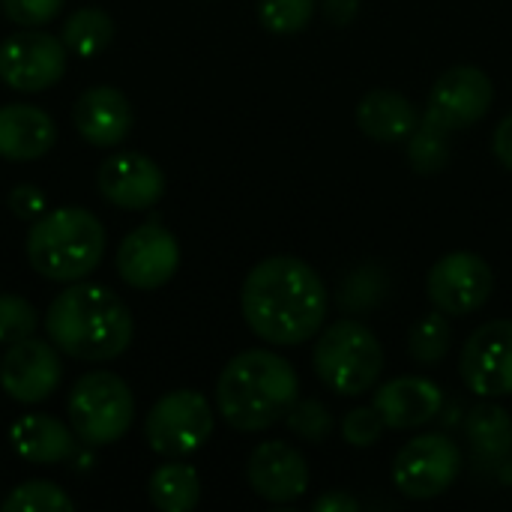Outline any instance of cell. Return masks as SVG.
<instances>
[{
	"instance_id": "obj_1",
	"label": "cell",
	"mask_w": 512,
	"mask_h": 512,
	"mask_svg": "<svg viewBox=\"0 0 512 512\" xmlns=\"http://www.w3.org/2000/svg\"><path fill=\"white\" fill-rule=\"evenodd\" d=\"M246 327L267 345L294 348L312 342L330 309L327 285L300 258L273 255L255 264L240 291Z\"/></svg>"
},
{
	"instance_id": "obj_2",
	"label": "cell",
	"mask_w": 512,
	"mask_h": 512,
	"mask_svg": "<svg viewBox=\"0 0 512 512\" xmlns=\"http://www.w3.org/2000/svg\"><path fill=\"white\" fill-rule=\"evenodd\" d=\"M45 333L57 351L75 360L108 363L132 345L135 321L108 285L78 279L51 300L45 312Z\"/></svg>"
},
{
	"instance_id": "obj_3",
	"label": "cell",
	"mask_w": 512,
	"mask_h": 512,
	"mask_svg": "<svg viewBox=\"0 0 512 512\" xmlns=\"http://www.w3.org/2000/svg\"><path fill=\"white\" fill-rule=\"evenodd\" d=\"M300 399L294 366L264 348H252L225 363L216 381V411L237 432H264L288 417Z\"/></svg>"
},
{
	"instance_id": "obj_4",
	"label": "cell",
	"mask_w": 512,
	"mask_h": 512,
	"mask_svg": "<svg viewBox=\"0 0 512 512\" xmlns=\"http://www.w3.org/2000/svg\"><path fill=\"white\" fill-rule=\"evenodd\" d=\"M24 252L30 267L48 282L87 279L105 255V228L84 207L45 210L30 222Z\"/></svg>"
},
{
	"instance_id": "obj_5",
	"label": "cell",
	"mask_w": 512,
	"mask_h": 512,
	"mask_svg": "<svg viewBox=\"0 0 512 512\" xmlns=\"http://www.w3.org/2000/svg\"><path fill=\"white\" fill-rule=\"evenodd\" d=\"M315 375L339 396L369 393L384 372V345L360 321H333L312 351Z\"/></svg>"
},
{
	"instance_id": "obj_6",
	"label": "cell",
	"mask_w": 512,
	"mask_h": 512,
	"mask_svg": "<svg viewBox=\"0 0 512 512\" xmlns=\"http://www.w3.org/2000/svg\"><path fill=\"white\" fill-rule=\"evenodd\" d=\"M66 414L81 444L108 447L129 432L135 420V396L120 375L87 372L72 384Z\"/></svg>"
},
{
	"instance_id": "obj_7",
	"label": "cell",
	"mask_w": 512,
	"mask_h": 512,
	"mask_svg": "<svg viewBox=\"0 0 512 512\" xmlns=\"http://www.w3.org/2000/svg\"><path fill=\"white\" fill-rule=\"evenodd\" d=\"M213 426V405L201 393L174 390L150 408L144 420V438L153 453L180 459L201 450L210 441Z\"/></svg>"
},
{
	"instance_id": "obj_8",
	"label": "cell",
	"mask_w": 512,
	"mask_h": 512,
	"mask_svg": "<svg viewBox=\"0 0 512 512\" xmlns=\"http://www.w3.org/2000/svg\"><path fill=\"white\" fill-rule=\"evenodd\" d=\"M462 474V450L447 435H420L393 459V486L411 501L441 498Z\"/></svg>"
},
{
	"instance_id": "obj_9",
	"label": "cell",
	"mask_w": 512,
	"mask_h": 512,
	"mask_svg": "<svg viewBox=\"0 0 512 512\" xmlns=\"http://www.w3.org/2000/svg\"><path fill=\"white\" fill-rule=\"evenodd\" d=\"M69 51L60 36L24 27L0 42V81L21 93L54 87L66 72Z\"/></svg>"
},
{
	"instance_id": "obj_10",
	"label": "cell",
	"mask_w": 512,
	"mask_h": 512,
	"mask_svg": "<svg viewBox=\"0 0 512 512\" xmlns=\"http://www.w3.org/2000/svg\"><path fill=\"white\" fill-rule=\"evenodd\" d=\"M495 291V273L477 252H450L432 264L426 276V294L447 318H465L480 312Z\"/></svg>"
},
{
	"instance_id": "obj_11",
	"label": "cell",
	"mask_w": 512,
	"mask_h": 512,
	"mask_svg": "<svg viewBox=\"0 0 512 512\" xmlns=\"http://www.w3.org/2000/svg\"><path fill=\"white\" fill-rule=\"evenodd\" d=\"M492 99H495V84L483 69L453 66L435 81L420 120L444 129L447 135H456L459 129L480 123L489 114Z\"/></svg>"
},
{
	"instance_id": "obj_12",
	"label": "cell",
	"mask_w": 512,
	"mask_h": 512,
	"mask_svg": "<svg viewBox=\"0 0 512 512\" xmlns=\"http://www.w3.org/2000/svg\"><path fill=\"white\" fill-rule=\"evenodd\" d=\"M465 387L480 399L512 396V321H489L477 327L459 360Z\"/></svg>"
},
{
	"instance_id": "obj_13",
	"label": "cell",
	"mask_w": 512,
	"mask_h": 512,
	"mask_svg": "<svg viewBox=\"0 0 512 512\" xmlns=\"http://www.w3.org/2000/svg\"><path fill=\"white\" fill-rule=\"evenodd\" d=\"M63 381V363L57 354V345L48 339H21L6 345L0 357V387L12 402L21 405H39L51 393H57Z\"/></svg>"
},
{
	"instance_id": "obj_14",
	"label": "cell",
	"mask_w": 512,
	"mask_h": 512,
	"mask_svg": "<svg viewBox=\"0 0 512 512\" xmlns=\"http://www.w3.org/2000/svg\"><path fill=\"white\" fill-rule=\"evenodd\" d=\"M180 267L177 237L159 222L132 228L117 249V273L129 288L156 291L174 279Z\"/></svg>"
},
{
	"instance_id": "obj_15",
	"label": "cell",
	"mask_w": 512,
	"mask_h": 512,
	"mask_svg": "<svg viewBox=\"0 0 512 512\" xmlns=\"http://www.w3.org/2000/svg\"><path fill=\"white\" fill-rule=\"evenodd\" d=\"M96 186L120 210H147L165 195V171L144 153H114L99 165Z\"/></svg>"
},
{
	"instance_id": "obj_16",
	"label": "cell",
	"mask_w": 512,
	"mask_h": 512,
	"mask_svg": "<svg viewBox=\"0 0 512 512\" xmlns=\"http://www.w3.org/2000/svg\"><path fill=\"white\" fill-rule=\"evenodd\" d=\"M252 492L270 504H291L309 489V465L303 453L285 441H264L246 462Z\"/></svg>"
},
{
	"instance_id": "obj_17",
	"label": "cell",
	"mask_w": 512,
	"mask_h": 512,
	"mask_svg": "<svg viewBox=\"0 0 512 512\" xmlns=\"http://www.w3.org/2000/svg\"><path fill=\"white\" fill-rule=\"evenodd\" d=\"M78 135L93 147H117L132 132L135 114L129 99L117 87H87L72 108Z\"/></svg>"
},
{
	"instance_id": "obj_18",
	"label": "cell",
	"mask_w": 512,
	"mask_h": 512,
	"mask_svg": "<svg viewBox=\"0 0 512 512\" xmlns=\"http://www.w3.org/2000/svg\"><path fill=\"white\" fill-rule=\"evenodd\" d=\"M372 405L384 417L387 429L408 432V429H420V426L432 423L441 414L444 390L435 381H429V378L405 375V378L387 381L375 393Z\"/></svg>"
},
{
	"instance_id": "obj_19",
	"label": "cell",
	"mask_w": 512,
	"mask_h": 512,
	"mask_svg": "<svg viewBox=\"0 0 512 512\" xmlns=\"http://www.w3.org/2000/svg\"><path fill=\"white\" fill-rule=\"evenodd\" d=\"M57 141V126L51 114L36 105H3L0 108V156L9 162L42 159Z\"/></svg>"
},
{
	"instance_id": "obj_20",
	"label": "cell",
	"mask_w": 512,
	"mask_h": 512,
	"mask_svg": "<svg viewBox=\"0 0 512 512\" xmlns=\"http://www.w3.org/2000/svg\"><path fill=\"white\" fill-rule=\"evenodd\" d=\"M9 444L15 456H21L30 465H60L75 453V432L57 417L27 414L12 423Z\"/></svg>"
},
{
	"instance_id": "obj_21",
	"label": "cell",
	"mask_w": 512,
	"mask_h": 512,
	"mask_svg": "<svg viewBox=\"0 0 512 512\" xmlns=\"http://www.w3.org/2000/svg\"><path fill=\"white\" fill-rule=\"evenodd\" d=\"M417 123H420V117H417V108L411 105V99L396 90H387V87L369 90L357 105L360 132L375 141H384V144L408 141V135L417 129Z\"/></svg>"
},
{
	"instance_id": "obj_22",
	"label": "cell",
	"mask_w": 512,
	"mask_h": 512,
	"mask_svg": "<svg viewBox=\"0 0 512 512\" xmlns=\"http://www.w3.org/2000/svg\"><path fill=\"white\" fill-rule=\"evenodd\" d=\"M465 435L471 441V450L480 462H504L512 453V420L507 408L495 405L492 399L471 408L465 420Z\"/></svg>"
},
{
	"instance_id": "obj_23",
	"label": "cell",
	"mask_w": 512,
	"mask_h": 512,
	"mask_svg": "<svg viewBox=\"0 0 512 512\" xmlns=\"http://www.w3.org/2000/svg\"><path fill=\"white\" fill-rule=\"evenodd\" d=\"M147 495L162 512H189L201 501V480L192 465L168 462L159 465L147 480Z\"/></svg>"
},
{
	"instance_id": "obj_24",
	"label": "cell",
	"mask_w": 512,
	"mask_h": 512,
	"mask_svg": "<svg viewBox=\"0 0 512 512\" xmlns=\"http://www.w3.org/2000/svg\"><path fill=\"white\" fill-rule=\"evenodd\" d=\"M117 27H114V18L99 9V6H84V9H75L66 24H63V45L69 54L75 57H96L102 54L111 39H114Z\"/></svg>"
},
{
	"instance_id": "obj_25",
	"label": "cell",
	"mask_w": 512,
	"mask_h": 512,
	"mask_svg": "<svg viewBox=\"0 0 512 512\" xmlns=\"http://www.w3.org/2000/svg\"><path fill=\"white\" fill-rule=\"evenodd\" d=\"M450 150H453V135H447L444 129L426 120H420L417 129L408 135V162L423 177L444 171L450 162Z\"/></svg>"
},
{
	"instance_id": "obj_26",
	"label": "cell",
	"mask_w": 512,
	"mask_h": 512,
	"mask_svg": "<svg viewBox=\"0 0 512 512\" xmlns=\"http://www.w3.org/2000/svg\"><path fill=\"white\" fill-rule=\"evenodd\" d=\"M450 345H453V327H450L447 315L438 309L432 315L420 318L408 333V354L423 366L441 363L447 357Z\"/></svg>"
},
{
	"instance_id": "obj_27",
	"label": "cell",
	"mask_w": 512,
	"mask_h": 512,
	"mask_svg": "<svg viewBox=\"0 0 512 512\" xmlns=\"http://www.w3.org/2000/svg\"><path fill=\"white\" fill-rule=\"evenodd\" d=\"M0 507L3 512H69L72 498L57 483L30 480V483L15 486Z\"/></svg>"
},
{
	"instance_id": "obj_28",
	"label": "cell",
	"mask_w": 512,
	"mask_h": 512,
	"mask_svg": "<svg viewBox=\"0 0 512 512\" xmlns=\"http://www.w3.org/2000/svg\"><path fill=\"white\" fill-rule=\"evenodd\" d=\"M318 0H258V21L276 36H294L309 27Z\"/></svg>"
},
{
	"instance_id": "obj_29",
	"label": "cell",
	"mask_w": 512,
	"mask_h": 512,
	"mask_svg": "<svg viewBox=\"0 0 512 512\" xmlns=\"http://www.w3.org/2000/svg\"><path fill=\"white\" fill-rule=\"evenodd\" d=\"M288 429L306 444H324L333 435V414L318 399H297L285 417Z\"/></svg>"
},
{
	"instance_id": "obj_30",
	"label": "cell",
	"mask_w": 512,
	"mask_h": 512,
	"mask_svg": "<svg viewBox=\"0 0 512 512\" xmlns=\"http://www.w3.org/2000/svg\"><path fill=\"white\" fill-rule=\"evenodd\" d=\"M39 327V312L18 294H0V345L21 342Z\"/></svg>"
},
{
	"instance_id": "obj_31",
	"label": "cell",
	"mask_w": 512,
	"mask_h": 512,
	"mask_svg": "<svg viewBox=\"0 0 512 512\" xmlns=\"http://www.w3.org/2000/svg\"><path fill=\"white\" fill-rule=\"evenodd\" d=\"M387 432V423L384 417L378 414L375 405H363V408H354L345 414L342 420V438L345 444L357 447V450H366V447H375L381 441V435Z\"/></svg>"
},
{
	"instance_id": "obj_32",
	"label": "cell",
	"mask_w": 512,
	"mask_h": 512,
	"mask_svg": "<svg viewBox=\"0 0 512 512\" xmlns=\"http://www.w3.org/2000/svg\"><path fill=\"white\" fill-rule=\"evenodd\" d=\"M66 0H0L3 15L18 27H42L60 15Z\"/></svg>"
},
{
	"instance_id": "obj_33",
	"label": "cell",
	"mask_w": 512,
	"mask_h": 512,
	"mask_svg": "<svg viewBox=\"0 0 512 512\" xmlns=\"http://www.w3.org/2000/svg\"><path fill=\"white\" fill-rule=\"evenodd\" d=\"M45 207H48V198H45V192H42L39 186H33V183H21V186H15V189L9 192V210H12L18 219H24V222L39 219V216L45 213Z\"/></svg>"
},
{
	"instance_id": "obj_34",
	"label": "cell",
	"mask_w": 512,
	"mask_h": 512,
	"mask_svg": "<svg viewBox=\"0 0 512 512\" xmlns=\"http://www.w3.org/2000/svg\"><path fill=\"white\" fill-rule=\"evenodd\" d=\"M492 153H495V159L504 165V168H510L512 171V111L495 126V135H492Z\"/></svg>"
},
{
	"instance_id": "obj_35",
	"label": "cell",
	"mask_w": 512,
	"mask_h": 512,
	"mask_svg": "<svg viewBox=\"0 0 512 512\" xmlns=\"http://www.w3.org/2000/svg\"><path fill=\"white\" fill-rule=\"evenodd\" d=\"M315 510L318 512H357L360 510V501L357 498H351L348 492H342V489H333V492H327V495H321L318 501H315Z\"/></svg>"
},
{
	"instance_id": "obj_36",
	"label": "cell",
	"mask_w": 512,
	"mask_h": 512,
	"mask_svg": "<svg viewBox=\"0 0 512 512\" xmlns=\"http://www.w3.org/2000/svg\"><path fill=\"white\" fill-rule=\"evenodd\" d=\"M360 9V0H324V15L333 24H351Z\"/></svg>"
}]
</instances>
